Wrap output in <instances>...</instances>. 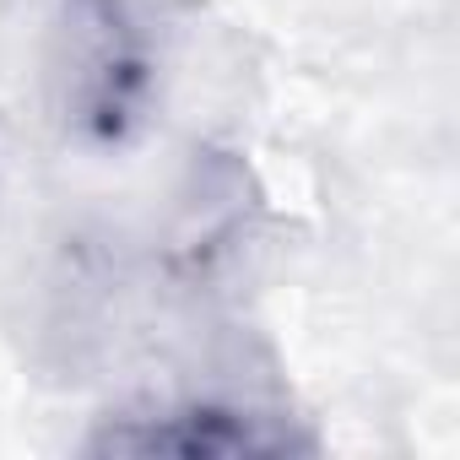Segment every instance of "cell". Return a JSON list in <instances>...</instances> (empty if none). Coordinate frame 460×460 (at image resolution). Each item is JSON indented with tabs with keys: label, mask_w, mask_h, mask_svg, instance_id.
<instances>
[{
	"label": "cell",
	"mask_w": 460,
	"mask_h": 460,
	"mask_svg": "<svg viewBox=\"0 0 460 460\" xmlns=\"http://www.w3.org/2000/svg\"><path fill=\"white\" fill-rule=\"evenodd\" d=\"M288 444L293 438L266 417H250L234 406H200V401L125 417L103 438H93V449H109V455H271Z\"/></svg>",
	"instance_id": "6da1fadb"
}]
</instances>
